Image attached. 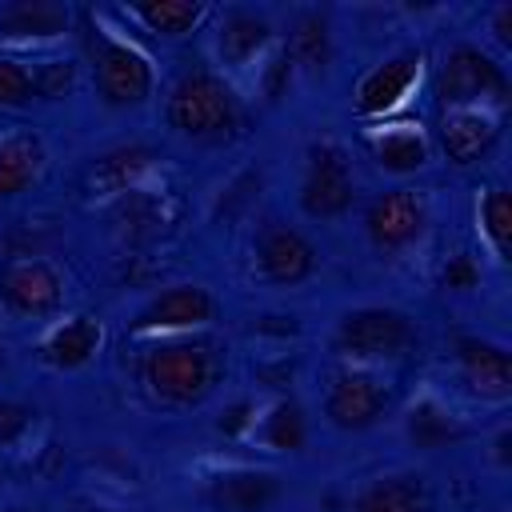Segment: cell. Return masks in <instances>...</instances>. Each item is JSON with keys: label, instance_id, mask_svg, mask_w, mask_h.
Listing matches in <instances>:
<instances>
[{"label": "cell", "instance_id": "cb8c5ba5", "mask_svg": "<svg viewBox=\"0 0 512 512\" xmlns=\"http://www.w3.org/2000/svg\"><path fill=\"white\" fill-rule=\"evenodd\" d=\"M288 60L300 68V72H308V76H320L324 68H328V60H332V32H328V16L324 12H316V8H308V12H300L296 20H292V32H288Z\"/></svg>", "mask_w": 512, "mask_h": 512}, {"label": "cell", "instance_id": "5bb4252c", "mask_svg": "<svg viewBox=\"0 0 512 512\" xmlns=\"http://www.w3.org/2000/svg\"><path fill=\"white\" fill-rule=\"evenodd\" d=\"M436 136H440V148H444L448 164L472 168V164H480V160L492 152L500 128H496V120H492L484 108H452V112L440 120Z\"/></svg>", "mask_w": 512, "mask_h": 512}, {"label": "cell", "instance_id": "e0dca14e", "mask_svg": "<svg viewBox=\"0 0 512 512\" xmlns=\"http://www.w3.org/2000/svg\"><path fill=\"white\" fill-rule=\"evenodd\" d=\"M272 44V20L256 8H228L220 16V32H216V48L220 60L232 68H244L248 60H256L264 48Z\"/></svg>", "mask_w": 512, "mask_h": 512}, {"label": "cell", "instance_id": "30bf717a", "mask_svg": "<svg viewBox=\"0 0 512 512\" xmlns=\"http://www.w3.org/2000/svg\"><path fill=\"white\" fill-rule=\"evenodd\" d=\"M0 300L16 316H52L64 304V276L48 260H12L0 272Z\"/></svg>", "mask_w": 512, "mask_h": 512}, {"label": "cell", "instance_id": "9a60e30c", "mask_svg": "<svg viewBox=\"0 0 512 512\" xmlns=\"http://www.w3.org/2000/svg\"><path fill=\"white\" fill-rule=\"evenodd\" d=\"M352 512H436V500L420 472H384L352 496Z\"/></svg>", "mask_w": 512, "mask_h": 512}, {"label": "cell", "instance_id": "d4e9b609", "mask_svg": "<svg viewBox=\"0 0 512 512\" xmlns=\"http://www.w3.org/2000/svg\"><path fill=\"white\" fill-rule=\"evenodd\" d=\"M260 440L276 452H300L308 444V420H304L300 404L296 400L272 404V412L260 420Z\"/></svg>", "mask_w": 512, "mask_h": 512}, {"label": "cell", "instance_id": "7402d4cb", "mask_svg": "<svg viewBox=\"0 0 512 512\" xmlns=\"http://www.w3.org/2000/svg\"><path fill=\"white\" fill-rule=\"evenodd\" d=\"M404 432H408L412 448H420V452H440V448L460 444L468 428H464V420H460L456 412H448L444 404L420 400V404H412V412L404 416Z\"/></svg>", "mask_w": 512, "mask_h": 512}, {"label": "cell", "instance_id": "5b68a950", "mask_svg": "<svg viewBox=\"0 0 512 512\" xmlns=\"http://www.w3.org/2000/svg\"><path fill=\"white\" fill-rule=\"evenodd\" d=\"M356 204V176L352 160L340 144L324 140L312 144L304 156V176H300V208L312 220H340Z\"/></svg>", "mask_w": 512, "mask_h": 512}, {"label": "cell", "instance_id": "4fadbf2b", "mask_svg": "<svg viewBox=\"0 0 512 512\" xmlns=\"http://www.w3.org/2000/svg\"><path fill=\"white\" fill-rule=\"evenodd\" d=\"M456 368L464 376V384L484 396V400H508L512 392V360L508 348L484 336H460L456 340Z\"/></svg>", "mask_w": 512, "mask_h": 512}, {"label": "cell", "instance_id": "4dcf8cb0", "mask_svg": "<svg viewBox=\"0 0 512 512\" xmlns=\"http://www.w3.org/2000/svg\"><path fill=\"white\" fill-rule=\"evenodd\" d=\"M244 428H256V408H252L248 400L232 404V408H228V416L220 420V432H244Z\"/></svg>", "mask_w": 512, "mask_h": 512}, {"label": "cell", "instance_id": "52a82bcc", "mask_svg": "<svg viewBox=\"0 0 512 512\" xmlns=\"http://www.w3.org/2000/svg\"><path fill=\"white\" fill-rule=\"evenodd\" d=\"M508 96V76L504 68L480 52L476 44H452L440 60V76H436V100L452 112V108H476L484 100H504Z\"/></svg>", "mask_w": 512, "mask_h": 512}, {"label": "cell", "instance_id": "277c9868", "mask_svg": "<svg viewBox=\"0 0 512 512\" xmlns=\"http://www.w3.org/2000/svg\"><path fill=\"white\" fill-rule=\"evenodd\" d=\"M416 340L412 320L388 304H360L340 312L332 328V348L352 360H400Z\"/></svg>", "mask_w": 512, "mask_h": 512}, {"label": "cell", "instance_id": "2e32d148", "mask_svg": "<svg viewBox=\"0 0 512 512\" xmlns=\"http://www.w3.org/2000/svg\"><path fill=\"white\" fill-rule=\"evenodd\" d=\"M72 24V8L60 0H8L0 4V40H56Z\"/></svg>", "mask_w": 512, "mask_h": 512}, {"label": "cell", "instance_id": "f1b7e54d", "mask_svg": "<svg viewBox=\"0 0 512 512\" xmlns=\"http://www.w3.org/2000/svg\"><path fill=\"white\" fill-rule=\"evenodd\" d=\"M476 280H480V268L472 256H452L444 264V276H440V284L452 292H468V288H476Z\"/></svg>", "mask_w": 512, "mask_h": 512}, {"label": "cell", "instance_id": "ac0fdd59", "mask_svg": "<svg viewBox=\"0 0 512 512\" xmlns=\"http://www.w3.org/2000/svg\"><path fill=\"white\" fill-rule=\"evenodd\" d=\"M216 512H268L280 500V480L272 472H224L208 484Z\"/></svg>", "mask_w": 512, "mask_h": 512}, {"label": "cell", "instance_id": "9c48e42d", "mask_svg": "<svg viewBox=\"0 0 512 512\" xmlns=\"http://www.w3.org/2000/svg\"><path fill=\"white\" fill-rule=\"evenodd\" d=\"M252 252H256L260 276L268 284H280V288H296V284L312 280L316 268H320V256H316L312 240L292 224H264Z\"/></svg>", "mask_w": 512, "mask_h": 512}, {"label": "cell", "instance_id": "f546056e", "mask_svg": "<svg viewBox=\"0 0 512 512\" xmlns=\"http://www.w3.org/2000/svg\"><path fill=\"white\" fill-rule=\"evenodd\" d=\"M32 424V408L24 404H12V400H0V444H12L28 432Z\"/></svg>", "mask_w": 512, "mask_h": 512}, {"label": "cell", "instance_id": "d6986e66", "mask_svg": "<svg viewBox=\"0 0 512 512\" xmlns=\"http://www.w3.org/2000/svg\"><path fill=\"white\" fill-rule=\"evenodd\" d=\"M100 340H104V332H100L96 316H72V320L56 324L44 336L40 356H44V364H52L60 372H72V368H84L100 352Z\"/></svg>", "mask_w": 512, "mask_h": 512}, {"label": "cell", "instance_id": "7a4b0ae2", "mask_svg": "<svg viewBox=\"0 0 512 512\" xmlns=\"http://www.w3.org/2000/svg\"><path fill=\"white\" fill-rule=\"evenodd\" d=\"M216 376H220L216 348L208 340H192V336L160 340L140 360V380H144L148 396L160 404H172V408L200 404L212 392Z\"/></svg>", "mask_w": 512, "mask_h": 512}, {"label": "cell", "instance_id": "d6a6232c", "mask_svg": "<svg viewBox=\"0 0 512 512\" xmlns=\"http://www.w3.org/2000/svg\"><path fill=\"white\" fill-rule=\"evenodd\" d=\"M496 456H500V464H508V432L496 436Z\"/></svg>", "mask_w": 512, "mask_h": 512}, {"label": "cell", "instance_id": "ba28073f", "mask_svg": "<svg viewBox=\"0 0 512 512\" xmlns=\"http://www.w3.org/2000/svg\"><path fill=\"white\" fill-rule=\"evenodd\" d=\"M428 232V200L416 188H388L364 208V236L376 252L396 256L420 244Z\"/></svg>", "mask_w": 512, "mask_h": 512}, {"label": "cell", "instance_id": "6da1fadb", "mask_svg": "<svg viewBox=\"0 0 512 512\" xmlns=\"http://www.w3.org/2000/svg\"><path fill=\"white\" fill-rule=\"evenodd\" d=\"M164 120L176 136L196 144H220L240 128V100L232 84L212 68L184 72L164 100Z\"/></svg>", "mask_w": 512, "mask_h": 512}, {"label": "cell", "instance_id": "4316f807", "mask_svg": "<svg viewBox=\"0 0 512 512\" xmlns=\"http://www.w3.org/2000/svg\"><path fill=\"white\" fill-rule=\"evenodd\" d=\"M36 100V80L32 72L12 60V56H0V108H28Z\"/></svg>", "mask_w": 512, "mask_h": 512}, {"label": "cell", "instance_id": "8fae6325", "mask_svg": "<svg viewBox=\"0 0 512 512\" xmlns=\"http://www.w3.org/2000/svg\"><path fill=\"white\" fill-rule=\"evenodd\" d=\"M212 316H216V300L204 284H168L136 312L132 324L140 332H180V328H200Z\"/></svg>", "mask_w": 512, "mask_h": 512}, {"label": "cell", "instance_id": "8992f818", "mask_svg": "<svg viewBox=\"0 0 512 512\" xmlns=\"http://www.w3.org/2000/svg\"><path fill=\"white\" fill-rule=\"evenodd\" d=\"M320 408L324 420L340 432H364L372 424H380L392 408V392L380 376L364 372V368H336L324 380L320 392Z\"/></svg>", "mask_w": 512, "mask_h": 512}, {"label": "cell", "instance_id": "ffe728a7", "mask_svg": "<svg viewBox=\"0 0 512 512\" xmlns=\"http://www.w3.org/2000/svg\"><path fill=\"white\" fill-rule=\"evenodd\" d=\"M44 168V144L32 132H12L0 140V204L16 200L20 192H28V184H36Z\"/></svg>", "mask_w": 512, "mask_h": 512}, {"label": "cell", "instance_id": "484cf974", "mask_svg": "<svg viewBox=\"0 0 512 512\" xmlns=\"http://www.w3.org/2000/svg\"><path fill=\"white\" fill-rule=\"evenodd\" d=\"M480 228L492 244V252L500 260H508V248H512V200H508V188H488L484 200H480Z\"/></svg>", "mask_w": 512, "mask_h": 512}, {"label": "cell", "instance_id": "3957f363", "mask_svg": "<svg viewBox=\"0 0 512 512\" xmlns=\"http://www.w3.org/2000/svg\"><path fill=\"white\" fill-rule=\"evenodd\" d=\"M84 52H88V64H92L96 96L108 108H136L152 96L156 72H152V60L136 44L112 36L100 24H88L84 28Z\"/></svg>", "mask_w": 512, "mask_h": 512}, {"label": "cell", "instance_id": "44dd1931", "mask_svg": "<svg viewBox=\"0 0 512 512\" xmlns=\"http://www.w3.org/2000/svg\"><path fill=\"white\" fill-rule=\"evenodd\" d=\"M368 152H372V160H376L384 172H392V176H412V172H420V168L428 164V156H432L428 140H424L416 128H408V124L372 132V136H368Z\"/></svg>", "mask_w": 512, "mask_h": 512}, {"label": "cell", "instance_id": "603a6c76", "mask_svg": "<svg viewBox=\"0 0 512 512\" xmlns=\"http://www.w3.org/2000/svg\"><path fill=\"white\" fill-rule=\"evenodd\" d=\"M124 12L132 20H140L148 32L164 36V40H180V36L196 32L200 20L208 16V8L200 0H136Z\"/></svg>", "mask_w": 512, "mask_h": 512}, {"label": "cell", "instance_id": "7c38bea8", "mask_svg": "<svg viewBox=\"0 0 512 512\" xmlns=\"http://www.w3.org/2000/svg\"><path fill=\"white\" fill-rule=\"evenodd\" d=\"M416 80H420V52H412V48L396 52V56L380 60L376 68H368L360 76L352 104H356L360 116H384V112H392L412 92Z\"/></svg>", "mask_w": 512, "mask_h": 512}, {"label": "cell", "instance_id": "83f0119b", "mask_svg": "<svg viewBox=\"0 0 512 512\" xmlns=\"http://www.w3.org/2000/svg\"><path fill=\"white\" fill-rule=\"evenodd\" d=\"M32 80H36V96H44V100H64V96L72 92V84H76V64H68V60H48V64H40V68L32 72Z\"/></svg>", "mask_w": 512, "mask_h": 512}, {"label": "cell", "instance_id": "1f68e13d", "mask_svg": "<svg viewBox=\"0 0 512 512\" xmlns=\"http://www.w3.org/2000/svg\"><path fill=\"white\" fill-rule=\"evenodd\" d=\"M492 32H496V40H500L504 48H512V4H500V8L492 12Z\"/></svg>", "mask_w": 512, "mask_h": 512}]
</instances>
